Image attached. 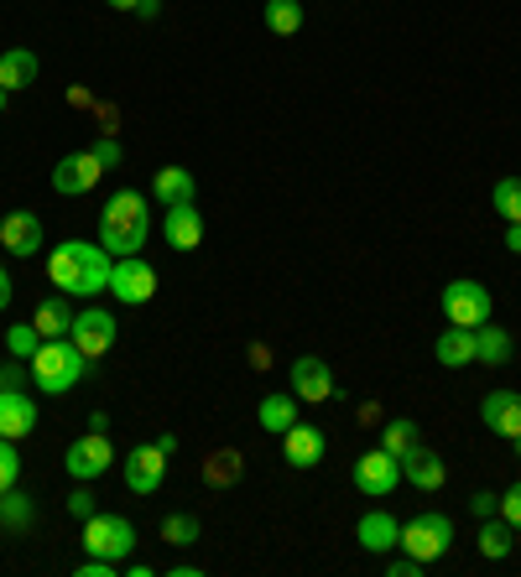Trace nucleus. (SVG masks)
<instances>
[{
	"label": "nucleus",
	"mask_w": 521,
	"mask_h": 577,
	"mask_svg": "<svg viewBox=\"0 0 521 577\" xmlns=\"http://www.w3.org/2000/svg\"><path fill=\"white\" fill-rule=\"evenodd\" d=\"M146 235H152V208H146V198L131 193V187L115 193V198L104 204V214H100V245L121 260V255H141Z\"/></svg>",
	"instance_id": "nucleus-1"
},
{
	"label": "nucleus",
	"mask_w": 521,
	"mask_h": 577,
	"mask_svg": "<svg viewBox=\"0 0 521 577\" xmlns=\"http://www.w3.org/2000/svg\"><path fill=\"white\" fill-rule=\"evenodd\" d=\"M27 364H32V385L42 395H69L89 370V359L73 349V339H42V349Z\"/></svg>",
	"instance_id": "nucleus-2"
},
{
	"label": "nucleus",
	"mask_w": 521,
	"mask_h": 577,
	"mask_svg": "<svg viewBox=\"0 0 521 577\" xmlns=\"http://www.w3.org/2000/svg\"><path fill=\"white\" fill-rule=\"evenodd\" d=\"M84 552L104 561H125L136 552V526L125 515H110V509H94L84 521Z\"/></svg>",
	"instance_id": "nucleus-3"
},
{
	"label": "nucleus",
	"mask_w": 521,
	"mask_h": 577,
	"mask_svg": "<svg viewBox=\"0 0 521 577\" xmlns=\"http://www.w3.org/2000/svg\"><path fill=\"white\" fill-rule=\"evenodd\" d=\"M397 546L407 552V557H417L422 567H428V561H438L453 546V521H449V515H438V509H428V515H412V521L401 526V542Z\"/></svg>",
	"instance_id": "nucleus-4"
},
{
	"label": "nucleus",
	"mask_w": 521,
	"mask_h": 577,
	"mask_svg": "<svg viewBox=\"0 0 521 577\" xmlns=\"http://www.w3.org/2000/svg\"><path fill=\"white\" fill-rule=\"evenodd\" d=\"M110 291H115V302H125V307H146L156 297V266L141 260V255H121L115 271H110Z\"/></svg>",
	"instance_id": "nucleus-5"
},
{
	"label": "nucleus",
	"mask_w": 521,
	"mask_h": 577,
	"mask_svg": "<svg viewBox=\"0 0 521 577\" xmlns=\"http://www.w3.org/2000/svg\"><path fill=\"white\" fill-rule=\"evenodd\" d=\"M115 312H104V307H84V312H73V328H69V339H73V349L84 359H100V354H110L115 349Z\"/></svg>",
	"instance_id": "nucleus-6"
},
{
	"label": "nucleus",
	"mask_w": 521,
	"mask_h": 577,
	"mask_svg": "<svg viewBox=\"0 0 521 577\" xmlns=\"http://www.w3.org/2000/svg\"><path fill=\"white\" fill-rule=\"evenodd\" d=\"M490 291L480 287V281H449L443 287V318H449L453 328H480L490 323Z\"/></svg>",
	"instance_id": "nucleus-7"
},
{
	"label": "nucleus",
	"mask_w": 521,
	"mask_h": 577,
	"mask_svg": "<svg viewBox=\"0 0 521 577\" xmlns=\"http://www.w3.org/2000/svg\"><path fill=\"white\" fill-rule=\"evenodd\" d=\"M63 468H69L79 484H89V478H100L115 468V447H110L104 432H89V437H79L69 453H63Z\"/></svg>",
	"instance_id": "nucleus-8"
},
{
	"label": "nucleus",
	"mask_w": 521,
	"mask_h": 577,
	"mask_svg": "<svg viewBox=\"0 0 521 577\" xmlns=\"http://www.w3.org/2000/svg\"><path fill=\"white\" fill-rule=\"evenodd\" d=\"M401 484V463L386 447H370L365 458H355V490L370 499H391V490Z\"/></svg>",
	"instance_id": "nucleus-9"
},
{
	"label": "nucleus",
	"mask_w": 521,
	"mask_h": 577,
	"mask_svg": "<svg viewBox=\"0 0 521 577\" xmlns=\"http://www.w3.org/2000/svg\"><path fill=\"white\" fill-rule=\"evenodd\" d=\"M94 250H100V245H89V239H63V245L48 255V281L63 291V297H73V287H79L84 266L94 260Z\"/></svg>",
	"instance_id": "nucleus-10"
},
{
	"label": "nucleus",
	"mask_w": 521,
	"mask_h": 577,
	"mask_svg": "<svg viewBox=\"0 0 521 577\" xmlns=\"http://www.w3.org/2000/svg\"><path fill=\"white\" fill-rule=\"evenodd\" d=\"M104 177V162L94 152H73L63 156L58 167H52V193H63V198H79V193H94V183Z\"/></svg>",
	"instance_id": "nucleus-11"
},
{
	"label": "nucleus",
	"mask_w": 521,
	"mask_h": 577,
	"mask_svg": "<svg viewBox=\"0 0 521 577\" xmlns=\"http://www.w3.org/2000/svg\"><path fill=\"white\" fill-rule=\"evenodd\" d=\"M162 478H167V453L156 442H141V447L125 453V484H131V494H156Z\"/></svg>",
	"instance_id": "nucleus-12"
},
{
	"label": "nucleus",
	"mask_w": 521,
	"mask_h": 577,
	"mask_svg": "<svg viewBox=\"0 0 521 577\" xmlns=\"http://www.w3.org/2000/svg\"><path fill=\"white\" fill-rule=\"evenodd\" d=\"M324 453H329V437H324L318 426L293 422L287 432H282V458L293 463V468H318V463H324Z\"/></svg>",
	"instance_id": "nucleus-13"
},
{
	"label": "nucleus",
	"mask_w": 521,
	"mask_h": 577,
	"mask_svg": "<svg viewBox=\"0 0 521 577\" xmlns=\"http://www.w3.org/2000/svg\"><path fill=\"white\" fill-rule=\"evenodd\" d=\"M32 432H37V401L21 385H6L0 391V437L21 442V437H32Z\"/></svg>",
	"instance_id": "nucleus-14"
},
{
	"label": "nucleus",
	"mask_w": 521,
	"mask_h": 577,
	"mask_svg": "<svg viewBox=\"0 0 521 577\" xmlns=\"http://www.w3.org/2000/svg\"><path fill=\"white\" fill-rule=\"evenodd\" d=\"M397 463H401V478H407L412 490H422V494L443 490V478H449V468H443V458H438L433 447H422V442H417V447H407V453H401Z\"/></svg>",
	"instance_id": "nucleus-15"
},
{
	"label": "nucleus",
	"mask_w": 521,
	"mask_h": 577,
	"mask_svg": "<svg viewBox=\"0 0 521 577\" xmlns=\"http://www.w3.org/2000/svg\"><path fill=\"white\" fill-rule=\"evenodd\" d=\"M293 395H297V401H308V406L334 401V374H329V364H324L318 354H303L293 364Z\"/></svg>",
	"instance_id": "nucleus-16"
},
{
	"label": "nucleus",
	"mask_w": 521,
	"mask_h": 577,
	"mask_svg": "<svg viewBox=\"0 0 521 577\" xmlns=\"http://www.w3.org/2000/svg\"><path fill=\"white\" fill-rule=\"evenodd\" d=\"M0 250H11L17 260L37 255V250H42V219H37V214H27V208L6 214V219H0Z\"/></svg>",
	"instance_id": "nucleus-17"
},
{
	"label": "nucleus",
	"mask_w": 521,
	"mask_h": 577,
	"mask_svg": "<svg viewBox=\"0 0 521 577\" xmlns=\"http://www.w3.org/2000/svg\"><path fill=\"white\" fill-rule=\"evenodd\" d=\"M162 239L173 245V250H198L204 245V214L193 204H177L162 214Z\"/></svg>",
	"instance_id": "nucleus-18"
},
{
	"label": "nucleus",
	"mask_w": 521,
	"mask_h": 577,
	"mask_svg": "<svg viewBox=\"0 0 521 577\" xmlns=\"http://www.w3.org/2000/svg\"><path fill=\"white\" fill-rule=\"evenodd\" d=\"M480 422L496 432V437H517L521 432V395L517 391H490L486 401H480Z\"/></svg>",
	"instance_id": "nucleus-19"
},
{
	"label": "nucleus",
	"mask_w": 521,
	"mask_h": 577,
	"mask_svg": "<svg viewBox=\"0 0 521 577\" xmlns=\"http://www.w3.org/2000/svg\"><path fill=\"white\" fill-rule=\"evenodd\" d=\"M355 536H360L365 552H397V542H401V521L391 515V509H370V515H360Z\"/></svg>",
	"instance_id": "nucleus-20"
},
{
	"label": "nucleus",
	"mask_w": 521,
	"mask_h": 577,
	"mask_svg": "<svg viewBox=\"0 0 521 577\" xmlns=\"http://www.w3.org/2000/svg\"><path fill=\"white\" fill-rule=\"evenodd\" d=\"M433 359L443 364V370H464V364H474V328L449 323V333H438V343H433Z\"/></svg>",
	"instance_id": "nucleus-21"
},
{
	"label": "nucleus",
	"mask_w": 521,
	"mask_h": 577,
	"mask_svg": "<svg viewBox=\"0 0 521 577\" xmlns=\"http://www.w3.org/2000/svg\"><path fill=\"white\" fill-rule=\"evenodd\" d=\"M511 354H517V343H511V328H496V323H480V328H474V359H480V364L501 370Z\"/></svg>",
	"instance_id": "nucleus-22"
},
{
	"label": "nucleus",
	"mask_w": 521,
	"mask_h": 577,
	"mask_svg": "<svg viewBox=\"0 0 521 577\" xmlns=\"http://www.w3.org/2000/svg\"><path fill=\"white\" fill-rule=\"evenodd\" d=\"M152 193H156V204L162 208H177V204H193L198 183H193L188 167H162L156 172V183H152Z\"/></svg>",
	"instance_id": "nucleus-23"
},
{
	"label": "nucleus",
	"mask_w": 521,
	"mask_h": 577,
	"mask_svg": "<svg viewBox=\"0 0 521 577\" xmlns=\"http://www.w3.org/2000/svg\"><path fill=\"white\" fill-rule=\"evenodd\" d=\"M27 84H37V52H27V48L0 52V89L17 94V89H27Z\"/></svg>",
	"instance_id": "nucleus-24"
},
{
	"label": "nucleus",
	"mask_w": 521,
	"mask_h": 577,
	"mask_svg": "<svg viewBox=\"0 0 521 577\" xmlns=\"http://www.w3.org/2000/svg\"><path fill=\"white\" fill-rule=\"evenodd\" d=\"M245 474V458L235 447H219V453H208L204 458V484L208 490H229V484H241Z\"/></svg>",
	"instance_id": "nucleus-25"
},
{
	"label": "nucleus",
	"mask_w": 521,
	"mask_h": 577,
	"mask_svg": "<svg viewBox=\"0 0 521 577\" xmlns=\"http://www.w3.org/2000/svg\"><path fill=\"white\" fill-rule=\"evenodd\" d=\"M32 323H37V333H42V339H69V328H73V307L63 302V297H48V302H37Z\"/></svg>",
	"instance_id": "nucleus-26"
},
{
	"label": "nucleus",
	"mask_w": 521,
	"mask_h": 577,
	"mask_svg": "<svg viewBox=\"0 0 521 577\" xmlns=\"http://www.w3.org/2000/svg\"><path fill=\"white\" fill-rule=\"evenodd\" d=\"M256 416H260V432H277V437H282V432L297 422V395L293 391H287V395H266Z\"/></svg>",
	"instance_id": "nucleus-27"
},
{
	"label": "nucleus",
	"mask_w": 521,
	"mask_h": 577,
	"mask_svg": "<svg viewBox=\"0 0 521 577\" xmlns=\"http://www.w3.org/2000/svg\"><path fill=\"white\" fill-rule=\"evenodd\" d=\"M266 27L277 37L303 32V0H266Z\"/></svg>",
	"instance_id": "nucleus-28"
},
{
	"label": "nucleus",
	"mask_w": 521,
	"mask_h": 577,
	"mask_svg": "<svg viewBox=\"0 0 521 577\" xmlns=\"http://www.w3.org/2000/svg\"><path fill=\"white\" fill-rule=\"evenodd\" d=\"M480 552H486L490 561H501L505 552H511V521H501V515H486V526H480Z\"/></svg>",
	"instance_id": "nucleus-29"
},
{
	"label": "nucleus",
	"mask_w": 521,
	"mask_h": 577,
	"mask_svg": "<svg viewBox=\"0 0 521 577\" xmlns=\"http://www.w3.org/2000/svg\"><path fill=\"white\" fill-rule=\"evenodd\" d=\"M32 499H27V494H17V490H6L0 494V526H11V530H27L32 526Z\"/></svg>",
	"instance_id": "nucleus-30"
},
{
	"label": "nucleus",
	"mask_w": 521,
	"mask_h": 577,
	"mask_svg": "<svg viewBox=\"0 0 521 577\" xmlns=\"http://www.w3.org/2000/svg\"><path fill=\"white\" fill-rule=\"evenodd\" d=\"M417 422H407V416H397V422H386L381 426V447L386 453H391V458H401V453H407V447H417Z\"/></svg>",
	"instance_id": "nucleus-31"
},
{
	"label": "nucleus",
	"mask_w": 521,
	"mask_h": 577,
	"mask_svg": "<svg viewBox=\"0 0 521 577\" xmlns=\"http://www.w3.org/2000/svg\"><path fill=\"white\" fill-rule=\"evenodd\" d=\"M490 198H496V214H501L505 224H521V177H501Z\"/></svg>",
	"instance_id": "nucleus-32"
},
{
	"label": "nucleus",
	"mask_w": 521,
	"mask_h": 577,
	"mask_svg": "<svg viewBox=\"0 0 521 577\" xmlns=\"http://www.w3.org/2000/svg\"><path fill=\"white\" fill-rule=\"evenodd\" d=\"M6 349H11V359H32L37 349H42L37 323H11V328H6Z\"/></svg>",
	"instance_id": "nucleus-33"
},
{
	"label": "nucleus",
	"mask_w": 521,
	"mask_h": 577,
	"mask_svg": "<svg viewBox=\"0 0 521 577\" xmlns=\"http://www.w3.org/2000/svg\"><path fill=\"white\" fill-rule=\"evenodd\" d=\"M162 542L177 546V552H183V546H193V542H198V521H193V515H183V509H177V515H167V521H162Z\"/></svg>",
	"instance_id": "nucleus-34"
},
{
	"label": "nucleus",
	"mask_w": 521,
	"mask_h": 577,
	"mask_svg": "<svg viewBox=\"0 0 521 577\" xmlns=\"http://www.w3.org/2000/svg\"><path fill=\"white\" fill-rule=\"evenodd\" d=\"M17 478H21L17 442H11V437H0V494H6V490H17Z\"/></svg>",
	"instance_id": "nucleus-35"
},
{
	"label": "nucleus",
	"mask_w": 521,
	"mask_h": 577,
	"mask_svg": "<svg viewBox=\"0 0 521 577\" xmlns=\"http://www.w3.org/2000/svg\"><path fill=\"white\" fill-rule=\"evenodd\" d=\"M501 521H511V530H521V484H511V490L501 494V509H496Z\"/></svg>",
	"instance_id": "nucleus-36"
},
{
	"label": "nucleus",
	"mask_w": 521,
	"mask_h": 577,
	"mask_svg": "<svg viewBox=\"0 0 521 577\" xmlns=\"http://www.w3.org/2000/svg\"><path fill=\"white\" fill-rule=\"evenodd\" d=\"M69 515L89 521V515H94V494H89V490H73V494H69Z\"/></svg>",
	"instance_id": "nucleus-37"
},
{
	"label": "nucleus",
	"mask_w": 521,
	"mask_h": 577,
	"mask_svg": "<svg viewBox=\"0 0 521 577\" xmlns=\"http://www.w3.org/2000/svg\"><path fill=\"white\" fill-rule=\"evenodd\" d=\"M469 509H474V515H496V509H501V494L480 490V494H474V499H469Z\"/></svg>",
	"instance_id": "nucleus-38"
},
{
	"label": "nucleus",
	"mask_w": 521,
	"mask_h": 577,
	"mask_svg": "<svg viewBox=\"0 0 521 577\" xmlns=\"http://www.w3.org/2000/svg\"><path fill=\"white\" fill-rule=\"evenodd\" d=\"M94 156H100L104 167H115V162H121V141H110V136L94 141Z\"/></svg>",
	"instance_id": "nucleus-39"
},
{
	"label": "nucleus",
	"mask_w": 521,
	"mask_h": 577,
	"mask_svg": "<svg viewBox=\"0 0 521 577\" xmlns=\"http://www.w3.org/2000/svg\"><path fill=\"white\" fill-rule=\"evenodd\" d=\"M386 573H391V577H417V573H428V567H422L417 557H397L391 567H386Z\"/></svg>",
	"instance_id": "nucleus-40"
},
{
	"label": "nucleus",
	"mask_w": 521,
	"mask_h": 577,
	"mask_svg": "<svg viewBox=\"0 0 521 577\" xmlns=\"http://www.w3.org/2000/svg\"><path fill=\"white\" fill-rule=\"evenodd\" d=\"M11 297H17V287H11V271H6V266H0V312H6V307H11Z\"/></svg>",
	"instance_id": "nucleus-41"
},
{
	"label": "nucleus",
	"mask_w": 521,
	"mask_h": 577,
	"mask_svg": "<svg viewBox=\"0 0 521 577\" xmlns=\"http://www.w3.org/2000/svg\"><path fill=\"white\" fill-rule=\"evenodd\" d=\"M251 364H256V370H266V364H272V349H266V343H256V349H251Z\"/></svg>",
	"instance_id": "nucleus-42"
},
{
	"label": "nucleus",
	"mask_w": 521,
	"mask_h": 577,
	"mask_svg": "<svg viewBox=\"0 0 521 577\" xmlns=\"http://www.w3.org/2000/svg\"><path fill=\"white\" fill-rule=\"evenodd\" d=\"M505 250L521 255V224H505Z\"/></svg>",
	"instance_id": "nucleus-43"
},
{
	"label": "nucleus",
	"mask_w": 521,
	"mask_h": 577,
	"mask_svg": "<svg viewBox=\"0 0 521 577\" xmlns=\"http://www.w3.org/2000/svg\"><path fill=\"white\" fill-rule=\"evenodd\" d=\"M156 447H162V453L173 458V453H177V432H162V437H156Z\"/></svg>",
	"instance_id": "nucleus-44"
},
{
	"label": "nucleus",
	"mask_w": 521,
	"mask_h": 577,
	"mask_svg": "<svg viewBox=\"0 0 521 577\" xmlns=\"http://www.w3.org/2000/svg\"><path fill=\"white\" fill-rule=\"evenodd\" d=\"M6 385H21V374L11 370V364H0V391H6Z\"/></svg>",
	"instance_id": "nucleus-45"
},
{
	"label": "nucleus",
	"mask_w": 521,
	"mask_h": 577,
	"mask_svg": "<svg viewBox=\"0 0 521 577\" xmlns=\"http://www.w3.org/2000/svg\"><path fill=\"white\" fill-rule=\"evenodd\" d=\"M104 6H115V11H136L141 0H104Z\"/></svg>",
	"instance_id": "nucleus-46"
},
{
	"label": "nucleus",
	"mask_w": 521,
	"mask_h": 577,
	"mask_svg": "<svg viewBox=\"0 0 521 577\" xmlns=\"http://www.w3.org/2000/svg\"><path fill=\"white\" fill-rule=\"evenodd\" d=\"M511 442H517V458H521V432H517V437H511Z\"/></svg>",
	"instance_id": "nucleus-47"
},
{
	"label": "nucleus",
	"mask_w": 521,
	"mask_h": 577,
	"mask_svg": "<svg viewBox=\"0 0 521 577\" xmlns=\"http://www.w3.org/2000/svg\"><path fill=\"white\" fill-rule=\"evenodd\" d=\"M0 110H6V89H0Z\"/></svg>",
	"instance_id": "nucleus-48"
}]
</instances>
